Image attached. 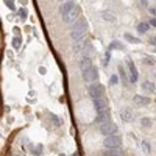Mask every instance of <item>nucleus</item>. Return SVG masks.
Masks as SVG:
<instances>
[{
    "label": "nucleus",
    "instance_id": "f257e3e1",
    "mask_svg": "<svg viewBox=\"0 0 156 156\" xmlns=\"http://www.w3.org/2000/svg\"><path fill=\"white\" fill-rule=\"evenodd\" d=\"M70 37H72V41H83V39L87 37V20L84 17H81L80 20L75 22Z\"/></svg>",
    "mask_w": 156,
    "mask_h": 156
},
{
    "label": "nucleus",
    "instance_id": "f03ea898",
    "mask_svg": "<svg viewBox=\"0 0 156 156\" xmlns=\"http://www.w3.org/2000/svg\"><path fill=\"white\" fill-rule=\"evenodd\" d=\"M103 147H105L106 150L108 148H120L122 147V137L117 136V134L106 136L105 140H103Z\"/></svg>",
    "mask_w": 156,
    "mask_h": 156
},
{
    "label": "nucleus",
    "instance_id": "7ed1b4c3",
    "mask_svg": "<svg viewBox=\"0 0 156 156\" xmlns=\"http://www.w3.org/2000/svg\"><path fill=\"white\" fill-rule=\"evenodd\" d=\"M87 92L92 98H97V97H105V87L100 83H90L87 86Z\"/></svg>",
    "mask_w": 156,
    "mask_h": 156
},
{
    "label": "nucleus",
    "instance_id": "20e7f679",
    "mask_svg": "<svg viewBox=\"0 0 156 156\" xmlns=\"http://www.w3.org/2000/svg\"><path fill=\"white\" fill-rule=\"evenodd\" d=\"M81 14V9L80 6H73L69 12H66V14H62V20L66 23H75L78 20V17H80Z\"/></svg>",
    "mask_w": 156,
    "mask_h": 156
},
{
    "label": "nucleus",
    "instance_id": "39448f33",
    "mask_svg": "<svg viewBox=\"0 0 156 156\" xmlns=\"http://www.w3.org/2000/svg\"><path fill=\"white\" fill-rule=\"evenodd\" d=\"M83 80L86 81V83H95L97 80H98V72H97V69L92 66V67H89V69H86V70H83Z\"/></svg>",
    "mask_w": 156,
    "mask_h": 156
},
{
    "label": "nucleus",
    "instance_id": "423d86ee",
    "mask_svg": "<svg viewBox=\"0 0 156 156\" xmlns=\"http://www.w3.org/2000/svg\"><path fill=\"white\" fill-rule=\"evenodd\" d=\"M100 133L105 134V136H111V134H115L117 133V125L112 123V122H105L100 125Z\"/></svg>",
    "mask_w": 156,
    "mask_h": 156
},
{
    "label": "nucleus",
    "instance_id": "0eeeda50",
    "mask_svg": "<svg viewBox=\"0 0 156 156\" xmlns=\"http://www.w3.org/2000/svg\"><path fill=\"white\" fill-rule=\"evenodd\" d=\"M126 66H128V72H129V81H131V83H137L139 73H137V69H136V66H134L133 59L126 58Z\"/></svg>",
    "mask_w": 156,
    "mask_h": 156
},
{
    "label": "nucleus",
    "instance_id": "6e6552de",
    "mask_svg": "<svg viewBox=\"0 0 156 156\" xmlns=\"http://www.w3.org/2000/svg\"><path fill=\"white\" fill-rule=\"evenodd\" d=\"M92 103H94V108H95L97 114H101V112L106 111V100H105V97L92 98Z\"/></svg>",
    "mask_w": 156,
    "mask_h": 156
},
{
    "label": "nucleus",
    "instance_id": "1a4fd4ad",
    "mask_svg": "<svg viewBox=\"0 0 156 156\" xmlns=\"http://www.w3.org/2000/svg\"><path fill=\"white\" fill-rule=\"evenodd\" d=\"M133 103L136 106H148L150 103H151V98L150 97H144V95H134L133 97Z\"/></svg>",
    "mask_w": 156,
    "mask_h": 156
},
{
    "label": "nucleus",
    "instance_id": "9d476101",
    "mask_svg": "<svg viewBox=\"0 0 156 156\" xmlns=\"http://www.w3.org/2000/svg\"><path fill=\"white\" fill-rule=\"evenodd\" d=\"M89 67H92V58H90V56H83L80 59V69H81V72L89 69Z\"/></svg>",
    "mask_w": 156,
    "mask_h": 156
},
{
    "label": "nucleus",
    "instance_id": "9b49d317",
    "mask_svg": "<svg viewBox=\"0 0 156 156\" xmlns=\"http://www.w3.org/2000/svg\"><path fill=\"white\" fill-rule=\"evenodd\" d=\"M73 6H76L73 0H67L66 3H62V5L59 6V12H61V14H66V12H69Z\"/></svg>",
    "mask_w": 156,
    "mask_h": 156
},
{
    "label": "nucleus",
    "instance_id": "f8f14e48",
    "mask_svg": "<svg viewBox=\"0 0 156 156\" xmlns=\"http://www.w3.org/2000/svg\"><path fill=\"white\" fill-rule=\"evenodd\" d=\"M101 17L105 19L106 22H109V23H114V22H115V14H114L112 11H109V9L103 11V12H101Z\"/></svg>",
    "mask_w": 156,
    "mask_h": 156
},
{
    "label": "nucleus",
    "instance_id": "ddd939ff",
    "mask_svg": "<svg viewBox=\"0 0 156 156\" xmlns=\"http://www.w3.org/2000/svg\"><path fill=\"white\" fill-rule=\"evenodd\" d=\"M120 115H122V120L123 122H129V120L133 119V111L129 109V108H123L122 112H120Z\"/></svg>",
    "mask_w": 156,
    "mask_h": 156
},
{
    "label": "nucleus",
    "instance_id": "4468645a",
    "mask_svg": "<svg viewBox=\"0 0 156 156\" xmlns=\"http://www.w3.org/2000/svg\"><path fill=\"white\" fill-rule=\"evenodd\" d=\"M148 28H150V23H147V22H140V23H137V27H136V30H137V33H139V34L147 33V31H148Z\"/></svg>",
    "mask_w": 156,
    "mask_h": 156
},
{
    "label": "nucleus",
    "instance_id": "2eb2a0df",
    "mask_svg": "<svg viewBox=\"0 0 156 156\" xmlns=\"http://www.w3.org/2000/svg\"><path fill=\"white\" fill-rule=\"evenodd\" d=\"M123 37H125V41H128L129 44H140V39L136 37V36H133L131 33H125Z\"/></svg>",
    "mask_w": 156,
    "mask_h": 156
},
{
    "label": "nucleus",
    "instance_id": "dca6fc26",
    "mask_svg": "<svg viewBox=\"0 0 156 156\" xmlns=\"http://www.w3.org/2000/svg\"><path fill=\"white\" fill-rule=\"evenodd\" d=\"M106 156H123V151L120 148H108V151H105Z\"/></svg>",
    "mask_w": 156,
    "mask_h": 156
},
{
    "label": "nucleus",
    "instance_id": "f3484780",
    "mask_svg": "<svg viewBox=\"0 0 156 156\" xmlns=\"http://www.w3.org/2000/svg\"><path fill=\"white\" fill-rule=\"evenodd\" d=\"M142 89L147 90V92H154V90H156V86H154L151 81H144V83H142Z\"/></svg>",
    "mask_w": 156,
    "mask_h": 156
},
{
    "label": "nucleus",
    "instance_id": "a211bd4d",
    "mask_svg": "<svg viewBox=\"0 0 156 156\" xmlns=\"http://www.w3.org/2000/svg\"><path fill=\"white\" fill-rule=\"evenodd\" d=\"M111 50H123V45L119 42V41H112L111 44H109V51Z\"/></svg>",
    "mask_w": 156,
    "mask_h": 156
},
{
    "label": "nucleus",
    "instance_id": "6ab92c4d",
    "mask_svg": "<svg viewBox=\"0 0 156 156\" xmlns=\"http://www.w3.org/2000/svg\"><path fill=\"white\" fill-rule=\"evenodd\" d=\"M119 73H120V76H122L123 84H126V83H128V78H126V73H125V70H123V67H122V66H119Z\"/></svg>",
    "mask_w": 156,
    "mask_h": 156
},
{
    "label": "nucleus",
    "instance_id": "aec40b11",
    "mask_svg": "<svg viewBox=\"0 0 156 156\" xmlns=\"http://www.w3.org/2000/svg\"><path fill=\"white\" fill-rule=\"evenodd\" d=\"M117 83H119V76H117V75H111V76H109V84L114 86V84H117Z\"/></svg>",
    "mask_w": 156,
    "mask_h": 156
},
{
    "label": "nucleus",
    "instance_id": "412c9836",
    "mask_svg": "<svg viewBox=\"0 0 156 156\" xmlns=\"http://www.w3.org/2000/svg\"><path fill=\"white\" fill-rule=\"evenodd\" d=\"M109 59H111V53H109V51H106V55H105V59H103V67H106L108 66V62H109Z\"/></svg>",
    "mask_w": 156,
    "mask_h": 156
},
{
    "label": "nucleus",
    "instance_id": "4be33fe9",
    "mask_svg": "<svg viewBox=\"0 0 156 156\" xmlns=\"http://www.w3.org/2000/svg\"><path fill=\"white\" fill-rule=\"evenodd\" d=\"M12 47H14L16 50L20 47V37H14V39H12Z\"/></svg>",
    "mask_w": 156,
    "mask_h": 156
},
{
    "label": "nucleus",
    "instance_id": "5701e85b",
    "mask_svg": "<svg viewBox=\"0 0 156 156\" xmlns=\"http://www.w3.org/2000/svg\"><path fill=\"white\" fill-rule=\"evenodd\" d=\"M144 62L148 64V66H154V59H153L151 56H145V58H144Z\"/></svg>",
    "mask_w": 156,
    "mask_h": 156
},
{
    "label": "nucleus",
    "instance_id": "b1692460",
    "mask_svg": "<svg viewBox=\"0 0 156 156\" xmlns=\"http://www.w3.org/2000/svg\"><path fill=\"white\" fill-rule=\"evenodd\" d=\"M150 122H151V120H150V119H148V117H144V119H142V120H140V123H142V125H144V126H145V128H148V126H150V125H151V123H150Z\"/></svg>",
    "mask_w": 156,
    "mask_h": 156
},
{
    "label": "nucleus",
    "instance_id": "393cba45",
    "mask_svg": "<svg viewBox=\"0 0 156 156\" xmlns=\"http://www.w3.org/2000/svg\"><path fill=\"white\" fill-rule=\"evenodd\" d=\"M51 120L55 122V125H56V126H59V125H61V120H59V117H56V115H51Z\"/></svg>",
    "mask_w": 156,
    "mask_h": 156
},
{
    "label": "nucleus",
    "instance_id": "a878e982",
    "mask_svg": "<svg viewBox=\"0 0 156 156\" xmlns=\"http://www.w3.org/2000/svg\"><path fill=\"white\" fill-rule=\"evenodd\" d=\"M148 23H150V27H154V28H156V17L153 16V17L148 20Z\"/></svg>",
    "mask_w": 156,
    "mask_h": 156
},
{
    "label": "nucleus",
    "instance_id": "bb28decb",
    "mask_svg": "<svg viewBox=\"0 0 156 156\" xmlns=\"http://www.w3.org/2000/svg\"><path fill=\"white\" fill-rule=\"evenodd\" d=\"M142 145H144V150H145V153H150V147H148V142H142Z\"/></svg>",
    "mask_w": 156,
    "mask_h": 156
},
{
    "label": "nucleus",
    "instance_id": "cd10ccee",
    "mask_svg": "<svg viewBox=\"0 0 156 156\" xmlns=\"http://www.w3.org/2000/svg\"><path fill=\"white\" fill-rule=\"evenodd\" d=\"M148 11H150V14H151V16H154V17H156V6L148 8Z\"/></svg>",
    "mask_w": 156,
    "mask_h": 156
},
{
    "label": "nucleus",
    "instance_id": "c85d7f7f",
    "mask_svg": "<svg viewBox=\"0 0 156 156\" xmlns=\"http://www.w3.org/2000/svg\"><path fill=\"white\" fill-rule=\"evenodd\" d=\"M5 2H6V5H8L9 8H12V9H14V5H12V2H11V0H5Z\"/></svg>",
    "mask_w": 156,
    "mask_h": 156
},
{
    "label": "nucleus",
    "instance_id": "c756f323",
    "mask_svg": "<svg viewBox=\"0 0 156 156\" xmlns=\"http://www.w3.org/2000/svg\"><path fill=\"white\" fill-rule=\"evenodd\" d=\"M150 42H151V45L156 47V37H151V39H150Z\"/></svg>",
    "mask_w": 156,
    "mask_h": 156
},
{
    "label": "nucleus",
    "instance_id": "7c9ffc66",
    "mask_svg": "<svg viewBox=\"0 0 156 156\" xmlns=\"http://www.w3.org/2000/svg\"><path fill=\"white\" fill-rule=\"evenodd\" d=\"M73 156H78V154H76V153H75V154H73Z\"/></svg>",
    "mask_w": 156,
    "mask_h": 156
}]
</instances>
